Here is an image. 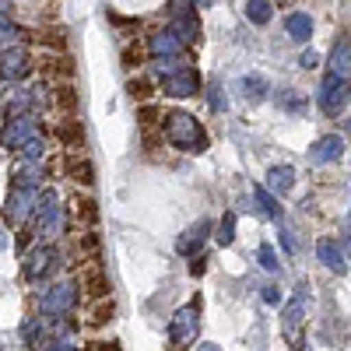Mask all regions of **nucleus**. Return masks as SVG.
I'll return each instance as SVG.
<instances>
[{
    "instance_id": "obj_1",
    "label": "nucleus",
    "mask_w": 351,
    "mask_h": 351,
    "mask_svg": "<svg viewBox=\"0 0 351 351\" xmlns=\"http://www.w3.org/2000/svg\"><path fill=\"white\" fill-rule=\"evenodd\" d=\"M162 120H165V123H162L165 141L172 144L176 152H193V155L208 152V134H204V127H200L197 116H190V112H183V109H172V112L162 116Z\"/></svg>"
},
{
    "instance_id": "obj_2",
    "label": "nucleus",
    "mask_w": 351,
    "mask_h": 351,
    "mask_svg": "<svg viewBox=\"0 0 351 351\" xmlns=\"http://www.w3.org/2000/svg\"><path fill=\"white\" fill-rule=\"evenodd\" d=\"M74 306H77V285H74V281L49 285V288L43 291V295H39V313H43L46 324H49V319H60V316H67Z\"/></svg>"
},
{
    "instance_id": "obj_3",
    "label": "nucleus",
    "mask_w": 351,
    "mask_h": 351,
    "mask_svg": "<svg viewBox=\"0 0 351 351\" xmlns=\"http://www.w3.org/2000/svg\"><path fill=\"white\" fill-rule=\"evenodd\" d=\"M56 267H60V253H56V246H36V250H28L25 260H21V274L28 281H46Z\"/></svg>"
},
{
    "instance_id": "obj_4",
    "label": "nucleus",
    "mask_w": 351,
    "mask_h": 351,
    "mask_svg": "<svg viewBox=\"0 0 351 351\" xmlns=\"http://www.w3.org/2000/svg\"><path fill=\"white\" fill-rule=\"evenodd\" d=\"M197 330H200V313H197V306H183V309L172 313V319H169V341H172V344H180V348L193 344V341H197Z\"/></svg>"
},
{
    "instance_id": "obj_5",
    "label": "nucleus",
    "mask_w": 351,
    "mask_h": 351,
    "mask_svg": "<svg viewBox=\"0 0 351 351\" xmlns=\"http://www.w3.org/2000/svg\"><path fill=\"white\" fill-rule=\"evenodd\" d=\"M32 228L49 236V232H60V200L53 190H39L36 197V211H32Z\"/></svg>"
},
{
    "instance_id": "obj_6",
    "label": "nucleus",
    "mask_w": 351,
    "mask_h": 351,
    "mask_svg": "<svg viewBox=\"0 0 351 351\" xmlns=\"http://www.w3.org/2000/svg\"><path fill=\"white\" fill-rule=\"evenodd\" d=\"M148 53L152 60H186V43L172 32V28H158L155 36H148Z\"/></svg>"
},
{
    "instance_id": "obj_7",
    "label": "nucleus",
    "mask_w": 351,
    "mask_h": 351,
    "mask_svg": "<svg viewBox=\"0 0 351 351\" xmlns=\"http://www.w3.org/2000/svg\"><path fill=\"white\" fill-rule=\"evenodd\" d=\"M193 8L197 4H180V0H172L169 4V28L176 36H180L183 43H197V36H200V25H197V14H193Z\"/></svg>"
},
{
    "instance_id": "obj_8",
    "label": "nucleus",
    "mask_w": 351,
    "mask_h": 351,
    "mask_svg": "<svg viewBox=\"0 0 351 351\" xmlns=\"http://www.w3.org/2000/svg\"><path fill=\"white\" fill-rule=\"evenodd\" d=\"M200 92V74H197V67H180L176 74H169V77H162V95H169V99H186V95H197Z\"/></svg>"
},
{
    "instance_id": "obj_9",
    "label": "nucleus",
    "mask_w": 351,
    "mask_h": 351,
    "mask_svg": "<svg viewBox=\"0 0 351 351\" xmlns=\"http://www.w3.org/2000/svg\"><path fill=\"white\" fill-rule=\"evenodd\" d=\"M348 99H351V84H344V81H337V77L327 74L324 84H319V95H316L319 109H324L327 116H337L348 106Z\"/></svg>"
},
{
    "instance_id": "obj_10",
    "label": "nucleus",
    "mask_w": 351,
    "mask_h": 351,
    "mask_svg": "<svg viewBox=\"0 0 351 351\" xmlns=\"http://www.w3.org/2000/svg\"><path fill=\"white\" fill-rule=\"evenodd\" d=\"M36 137V116H14V120H8V127L0 130V144L4 148H25L28 141Z\"/></svg>"
},
{
    "instance_id": "obj_11",
    "label": "nucleus",
    "mask_w": 351,
    "mask_h": 351,
    "mask_svg": "<svg viewBox=\"0 0 351 351\" xmlns=\"http://www.w3.org/2000/svg\"><path fill=\"white\" fill-rule=\"evenodd\" d=\"M208 236H211V221L208 218L193 221L183 236L176 239V253H180V256H200V246L208 243Z\"/></svg>"
},
{
    "instance_id": "obj_12",
    "label": "nucleus",
    "mask_w": 351,
    "mask_h": 351,
    "mask_svg": "<svg viewBox=\"0 0 351 351\" xmlns=\"http://www.w3.org/2000/svg\"><path fill=\"white\" fill-rule=\"evenodd\" d=\"M36 190H11V197H8V208H4V215H8V221L11 225H21V221H32V211H36Z\"/></svg>"
},
{
    "instance_id": "obj_13",
    "label": "nucleus",
    "mask_w": 351,
    "mask_h": 351,
    "mask_svg": "<svg viewBox=\"0 0 351 351\" xmlns=\"http://www.w3.org/2000/svg\"><path fill=\"white\" fill-rule=\"evenodd\" d=\"M32 74V56H28L25 49H11L0 56V81L11 84V81H21Z\"/></svg>"
},
{
    "instance_id": "obj_14",
    "label": "nucleus",
    "mask_w": 351,
    "mask_h": 351,
    "mask_svg": "<svg viewBox=\"0 0 351 351\" xmlns=\"http://www.w3.org/2000/svg\"><path fill=\"white\" fill-rule=\"evenodd\" d=\"M327 74L337 77V81H344V84H351V39L348 36H341L334 43L330 60H327Z\"/></svg>"
},
{
    "instance_id": "obj_15",
    "label": "nucleus",
    "mask_w": 351,
    "mask_h": 351,
    "mask_svg": "<svg viewBox=\"0 0 351 351\" xmlns=\"http://www.w3.org/2000/svg\"><path fill=\"white\" fill-rule=\"evenodd\" d=\"M316 260L324 263V267L330 271V274H348V260H344V250L330 239V236H324V239H316Z\"/></svg>"
},
{
    "instance_id": "obj_16",
    "label": "nucleus",
    "mask_w": 351,
    "mask_h": 351,
    "mask_svg": "<svg viewBox=\"0 0 351 351\" xmlns=\"http://www.w3.org/2000/svg\"><path fill=\"white\" fill-rule=\"evenodd\" d=\"M309 158H313L316 165H327V162H341V158H344V137H341V134H327V137H319V141L313 144Z\"/></svg>"
},
{
    "instance_id": "obj_17",
    "label": "nucleus",
    "mask_w": 351,
    "mask_h": 351,
    "mask_svg": "<svg viewBox=\"0 0 351 351\" xmlns=\"http://www.w3.org/2000/svg\"><path fill=\"white\" fill-rule=\"evenodd\" d=\"M302 299H306V291H302V285H299L295 299H291V302L285 306V319H281V327H285V337H288L291 344L299 341V324H302Z\"/></svg>"
},
{
    "instance_id": "obj_18",
    "label": "nucleus",
    "mask_w": 351,
    "mask_h": 351,
    "mask_svg": "<svg viewBox=\"0 0 351 351\" xmlns=\"http://www.w3.org/2000/svg\"><path fill=\"white\" fill-rule=\"evenodd\" d=\"M267 190H271L274 197L291 193V190H295V169H291V165H274V169L267 172Z\"/></svg>"
},
{
    "instance_id": "obj_19",
    "label": "nucleus",
    "mask_w": 351,
    "mask_h": 351,
    "mask_svg": "<svg viewBox=\"0 0 351 351\" xmlns=\"http://www.w3.org/2000/svg\"><path fill=\"white\" fill-rule=\"evenodd\" d=\"M21 341H25L28 348H46V344H49V324H46L43 316L25 319V324H21Z\"/></svg>"
},
{
    "instance_id": "obj_20",
    "label": "nucleus",
    "mask_w": 351,
    "mask_h": 351,
    "mask_svg": "<svg viewBox=\"0 0 351 351\" xmlns=\"http://www.w3.org/2000/svg\"><path fill=\"white\" fill-rule=\"evenodd\" d=\"M81 288L88 295H109V278H106V267L102 263H92V267H84L81 274Z\"/></svg>"
},
{
    "instance_id": "obj_21",
    "label": "nucleus",
    "mask_w": 351,
    "mask_h": 351,
    "mask_svg": "<svg viewBox=\"0 0 351 351\" xmlns=\"http://www.w3.org/2000/svg\"><path fill=\"white\" fill-rule=\"evenodd\" d=\"M285 32L295 39V43H309V39H313V18L302 14V11L288 14V18H285Z\"/></svg>"
},
{
    "instance_id": "obj_22",
    "label": "nucleus",
    "mask_w": 351,
    "mask_h": 351,
    "mask_svg": "<svg viewBox=\"0 0 351 351\" xmlns=\"http://www.w3.org/2000/svg\"><path fill=\"white\" fill-rule=\"evenodd\" d=\"M71 218L74 221H84V225H95L99 221V208H95V200L92 197H71Z\"/></svg>"
},
{
    "instance_id": "obj_23",
    "label": "nucleus",
    "mask_w": 351,
    "mask_h": 351,
    "mask_svg": "<svg viewBox=\"0 0 351 351\" xmlns=\"http://www.w3.org/2000/svg\"><path fill=\"white\" fill-rule=\"evenodd\" d=\"M253 200H256V208L267 215V218H274V221H281V215H285V208L278 204V197L267 190V186H253Z\"/></svg>"
},
{
    "instance_id": "obj_24",
    "label": "nucleus",
    "mask_w": 351,
    "mask_h": 351,
    "mask_svg": "<svg viewBox=\"0 0 351 351\" xmlns=\"http://www.w3.org/2000/svg\"><path fill=\"white\" fill-rule=\"evenodd\" d=\"M21 39L25 32L11 21V18H0V53H11V49H21Z\"/></svg>"
},
{
    "instance_id": "obj_25",
    "label": "nucleus",
    "mask_w": 351,
    "mask_h": 351,
    "mask_svg": "<svg viewBox=\"0 0 351 351\" xmlns=\"http://www.w3.org/2000/svg\"><path fill=\"white\" fill-rule=\"evenodd\" d=\"M4 112H8V120H14V116H28V106H32V92H11L4 95Z\"/></svg>"
},
{
    "instance_id": "obj_26",
    "label": "nucleus",
    "mask_w": 351,
    "mask_h": 351,
    "mask_svg": "<svg viewBox=\"0 0 351 351\" xmlns=\"http://www.w3.org/2000/svg\"><path fill=\"white\" fill-rule=\"evenodd\" d=\"M67 172H71V180H77L81 186L95 183V169H92V162H84V158H67Z\"/></svg>"
},
{
    "instance_id": "obj_27",
    "label": "nucleus",
    "mask_w": 351,
    "mask_h": 351,
    "mask_svg": "<svg viewBox=\"0 0 351 351\" xmlns=\"http://www.w3.org/2000/svg\"><path fill=\"white\" fill-rule=\"evenodd\" d=\"M246 18L253 25H267L274 18V4H267V0H246Z\"/></svg>"
},
{
    "instance_id": "obj_28",
    "label": "nucleus",
    "mask_w": 351,
    "mask_h": 351,
    "mask_svg": "<svg viewBox=\"0 0 351 351\" xmlns=\"http://www.w3.org/2000/svg\"><path fill=\"white\" fill-rule=\"evenodd\" d=\"M243 92L253 99V102H260V99H267V92H271V84H267V77H260V74H250V77H243Z\"/></svg>"
},
{
    "instance_id": "obj_29",
    "label": "nucleus",
    "mask_w": 351,
    "mask_h": 351,
    "mask_svg": "<svg viewBox=\"0 0 351 351\" xmlns=\"http://www.w3.org/2000/svg\"><path fill=\"white\" fill-rule=\"evenodd\" d=\"M46 74L71 81V77H74V64L67 60V56H46Z\"/></svg>"
},
{
    "instance_id": "obj_30",
    "label": "nucleus",
    "mask_w": 351,
    "mask_h": 351,
    "mask_svg": "<svg viewBox=\"0 0 351 351\" xmlns=\"http://www.w3.org/2000/svg\"><path fill=\"white\" fill-rule=\"evenodd\" d=\"M56 137H60L67 148H81V141H84V134H81V123L77 120H67V123H60L56 127Z\"/></svg>"
},
{
    "instance_id": "obj_31",
    "label": "nucleus",
    "mask_w": 351,
    "mask_h": 351,
    "mask_svg": "<svg viewBox=\"0 0 351 351\" xmlns=\"http://www.w3.org/2000/svg\"><path fill=\"white\" fill-rule=\"evenodd\" d=\"M53 102L60 106L67 116H71V112H77V92H74L71 84H60V88H56V92H53Z\"/></svg>"
},
{
    "instance_id": "obj_32",
    "label": "nucleus",
    "mask_w": 351,
    "mask_h": 351,
    "mask_svg": "<svg viewBox=\"0 0 351 351\" xmlns=\"http://www.w3.org/2000/svg\"><path fill=\"white\" fill-rule=\"evenodd\" d=\"M215 239H218V246H232V239H236V215L232 211L221 215V225L215 232Z\"/></svg>"
},
{
    "instance_id": "obj_33",
    "label": "nucleus",
    "mask_w": 351,
    "mask_h": 351,
    "mask_svg": "<svg viewBox=\"0 0 351 351\" xmlns=\"http://www.w3.org/2000/svg\"><path fill=\"white\" fill-rule=\"evenodd\" d=\"M256 260H260V267H263V271H271V274H278V271H281V260H278V253H274V246H271V243H260Z\"/></svg>"
},
{
    "instance_id": "obj_34",
    "label": "nucleus",
    "mask_w": 351,
    "mask_h": 351,
    "mask_svg": "<svg viewBox=\"0 0 351 351\" xmlns=\"http://www.w3.org/2000/svg\"><path fill=\"white\" fill-rule=\"evenodd\" d=\"M43 183V176H39V169H18L14 172V190H32V186H39Z\"/></svg>"
},
{
    "instance_id": "obj_35",
    "label": "nucleus",
    "mask_w": 351,
    "mask_h": 351,
    "mask_svg": "<svg viewBox=\"0 0 351 351\" xmlns=\"http://www.w3.org/2000/svg\"><path fill=\"white\" fill-rule=\"evenodd\" d=\"M274 99H278V106H281V109H288V112H302V109H306V99H302L299 92H291V88L278 92Z\"/></svg>"
},
{
    "instance_id": "obj_36",
    "label": "nucleus",
    "mask_w": 351,
    "mask_h": 351,
    "mask_svg": "<svg viewBox=\"0 0 351 351\" xmlns=\"http://www.w3.org/2000/svg\"><path fill=\"white\" fill-rule=\"evenodd\" d=\"M208 106H211L215 112H225V109H228V99H225V88H221L218 81H211V84H208Z\"/></svg>"
},
{
    "instance_id": "obj_37",
    "label": "nucleus",
    "mask_w": 351,
    "mask_h": 351,
    "mask_svg": "<svg viewBox=\"0 0 351 351\" xmlns=\"http://www.w3.org/2000/svg\"><path fill=\"white\" fill-rule=\"evenodd\" d=\"M43 155H46V141L36 134V137H32V141H28L25 148H21V158H25V162H39Z\"/></svg>"
},
{
    "instance_id": "obj_38",
    "label": "nucleus",
    "mask_w": 351,
    "mask_h": 351,
    "mask_svg": "<svg viewBox=\"0 0 351 351\" xmlns=\"http://www.w3.org/2000/svg\"><path fill=\"white\" fill-rule=\"evenodd\" d=\"M152 92H155L152 81H130V84H127V95H130L134 102H148V99H152Z\"/></svg>"
},
{
    "instance_id": "obj_39",
    "label": "nucleus",
    "mask_w": 351,
    "mask_h": 351,
    "mask_svg": "<svg viewBox=\"0 0 351 351\" xmlns=\"http://www.w3.org/2000/svg\"><path fill=\"white\" fill-rule=\"evenodd\" d=\"M112 313H116V306H112V302H102V306H95V313H92V324H95V327L109 324V319H112Z\"/></svg>"
},
{
    "instance_id": "obj_40",
    "label": "nucleus",
    "mask_w": 351,
    "mask_h": 351,
    "mask_svg": "<svg viewBox=\"0 0 351 351\" xmlns=\"http://www.w3.org/2000/svg\"><path fill=\"white\" fill-rule=\"evenodd\" d=\"M39 43H43V46H56V49H64V32H49V28H46V32H39Z\"/></svg>"
},
{
    "instance_id": "obj_41",
    "label": "nucleus",
    "mask_w": 351,
    "mask_h": 351,
    "mask_svg": "<svg viewBox=\"0 0 351 351\" xmlns=\"http://www.w3.org/2000/svg\"><path fill=\"white\" fill-rule=\"evenodd\" d=\"M281 299H285V291H281L278 285H267V288H263V302H267V306H281Z\"/></svg>"
},
{
    "instance_id": "obj_42",
    "label": "nucleus",
    "mask_w": 351,
    "mask_h": 351,
    "mask_svg": "<svg viewBox=\"0 0 351 351\" xmlns=\"http://www.w3.org/2000/svg\"><path fill=\"white\" fill-rule=\"evenodd\" d=\"M278 236H281V246H285L288 253H299V243H295V236H291V228H281Z\"/></svg>"
},
{
    "instance_id": "obj_43",
    "label": "nucleus",
    "mask_w": 351,
    "mask_h": 351,
    "mask_svg": "<svg viewBox=\"0 0 351 351\" xmlns=\"http://www.w3.org/2000/svg\"><path fill=\"white\" fill-rule=\"evenodd\" d=\"M299 64H302L306 71H313V67H319V53H316V49H306V53L299 56Z\"/></svg>"
},
{
    "instance_id": "obj_44",
    "label": "nucleus",
    "mask_w": 351,
    "mask_h": 351,
    "mask_svg": "<svg viewBox=\"0 0 351 351\" xmlns=\"http://www.w3.org/2000/svg\"><path fill=\"white\" fill-rule=\"evenodd\" d=\"M123 64H127V67H137V64H141V49H137V46H127V49H123Z\"/></svg>"
},
{
    "instance_id": "obj_45",
    "label": "nucleus",
    "mask_w": 351,
    "mask_h": 351,
    "mask_svg": "<svg viewBox=\"0 0 351 351\" xmlns=\"http://www.w3.org/2000/svg\"><path fill=\"white\" fill-rule=\"evenodd\" d=\"M155 120H158V112H155L152 106H144V109H141V127H152Z\"/></svg>"
},
{
    "instance_id": "obj_46",
    "label": "nucleus",
    "mask_w": 351,
    "mask_h": 351,
    "mask_svg": "<svg viewBox=\"0 0 351 351\" xmlns=\"http://www.w3.org/2000/svg\"><path fill=\"white\" fill-rule=\"evenodd\" d=\"M43 351H77L74 344H67V341H53V344H46Z\"/></svg>"
},
{
    "instance_id": "obj_47",
    "label": "nucleus",
    "mask_w": 351,
    "mask_h": 351,
    "mask_svg": "<svg viewBox=\"0 0 351 351\" xmlns=\"http://www.w3.org/2000/svg\"><path fill=\"white\" fill-rule=\"evenodd\" d=\"M190 271H193V274H204V256H193V263H190Z\"/></svg>"
},
{
    "instance_id": "obj_48",
    "label": "nucleus",
    "mask_w": 351,
    "mask_h": 351,
    "mask_svg": "<svg viewBox=\"0 0 351 351\" xmlns=\"http://www.w3.org/2000/svg\"><path fill=\"white\" fill-rule=\"evenodd\" d=\"M14 11V4H8V0H0V18H8Z\"/></svg>"
},
{
    "instance_id": "obj_49",
    "label": "nucleus",
    "mask_w": 351,
    "mask_h": 351,
    "mask_svg": "<svg viewBox=\"0 0 351 351\" xmlns=\"http://www.w3.org/2000/svg\"><path fill=\"white\" fill-rule=\"evenodd\" d=\"M344 239H348V253H351V215H348V221H344Z\"/></svg>"
},
{
    "instance_id": "obj_50",
    "label": "nucleus",
    "mask_w": 351,
    "mask_h": 351,
    "mask_svg": "<svg viewBox=\"0 0 351 351\" xmlns=\"http://www.w3.org/2000/svg\"><path fill=\"white\" fill-rule=\"evenodd\" d=\"M197 351H221L218 344H197Z\"/></svg>"
},
{
    "instance_id": "obj_51",
    "label": "nucleus",
    "mask_w": 351,
    "mask_h": 351,
    "mask_svg": "<svg viewBox=\"0 0 351 351\" xmlns=\"http://www.w3.org/2000/svg\"><path fill=\"white\" fill-rule=\"evenodd\" d=\"M8 246V236H4V225H0V250H4Z\"/></svg>"
},
{
    "instance_id": "obj_52",
    "label": "nucleus",
    "mask_w": 351,
    "mask_h": 351,
    "mask_svg": "<svg viewBox=\"0 0 351 351\" xmlns=\"http://www.w3.org/2000/svg\"><path fill=\"white\" fill-rule=\"evenodd\" d=\"M92 351H120V348H116V344H109V348H102V344H99V348H92Z\"/></svg>"
},
{
    "instance_id": "obj_53",
    "label": "nucleus",
    "mask_w": 351,
    "mask_h": 351,
    "mask_svg": "<svg viewBox=\"0 0 351 351\" xmlns=\"http://www.w3.org/2000/svg\"><path fill=\"white\" fill-rule=\"evenodd\" d=\"M344 130H351V116H348V120H344Z\"/></svg>"
}]
</instances>
